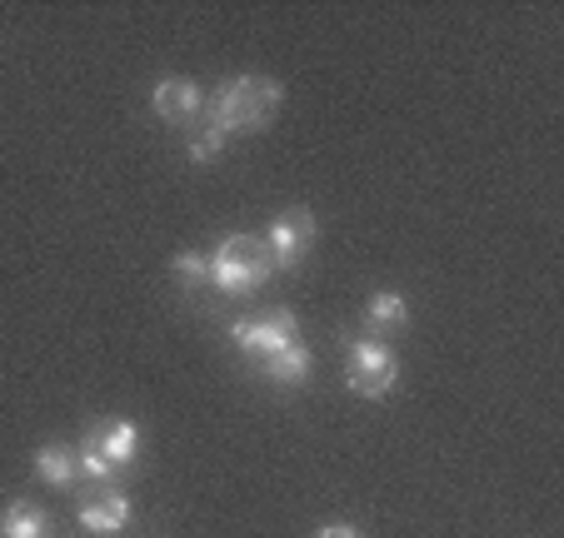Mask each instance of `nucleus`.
<instances>
[{
    "instance_id": "1",
    "label": "nucleus",
    "mask_w": 564,
    "mask_h": 538,
    "mask_svg": "<svg viewBox=\"0 0 564 538\" xmlns=\"http://www.w3.org/2000/svg\"><path fill=\"white\" fill-rule=\"evenodd\" d=\"M280 100H285V85L270 80V75L230 80L210 96V125H220L225 135H235V130H265L275 120Z\"/></svg>"
},
{
    "instance_id": "2",
    "label": "nucleus",
    "mask_w": 564,
    "mask_h": 538,
    "mask_svg": "<svg viewBox=\"0 0 564 538\" xmlns=\"http://www.w3.org/2000/svg\"><path fill=\"white\" fill-rule=\"evenodd\" d=\"M270 275H275V260H270L260 234H230V240L210 254V285L230 299L265 289Z\"/></svg>"
},
{
    "instance_id": "3",
    "label": "nucleus",
    "mask_w": 564,
    "mask_h": 538,
    "mask_svg": "<svg viewBox=\"0 0 564 538\" xmlns=\"http://www.w3.org/2000/svg\"><path fill=\"white\" fill-rule=\"evenodd\" d=\"M400 384V354L384 339H350L345 344V389L360 399H384Z\"/></svg>"
},
{
    "instance_id": "4",
    "label": "nucleus",
    "mask_w": 564,
    "mask_h": 538,
    "mask_svg": "<svg viewBox=\"0 0 564 538\" xmlns=\"http://www.w3.org/2000/svg\"><path fill=\"white\" fill-rule=\"evenodd\" d=\"M230 339L240 354H280V349H290L300 339V319L290 315V309H270L265 319H240V325H230Z\"/></svg>"
},
{
    "instance_id": "5",
    "label": "nucleus",
    "mask_w": 564,
    "mask_h": 538,
    "mask_svg": "<svg viewBox=\"0 0 564 538\" xmlns=\"http://www.w3.org/2000/svg\"><path fill=\"white\" fill-rule=\"evenodd\" d=\"M315 234H319V224H315V215L310 210H285L280 215V220L270 224V234H265V250H270V260H275V270H295V264L315 250Z\"/></svg>"
},
{
    "instance_id": "6",
    "label": "nucleus",
    "mask_w": 564,
    "mask_h": 538,
    "mask_svg": "<svg viewBox=\"0 0 564 538\" xmlns=\"http://www.w3.org/2000/svg\"><path fill=\"white\" fill-rule=\"evenodd\" d=\"M150 110H155L165 125H191L205 110V90L195 80H185V75H165V80L150 90Z\"/></svg>"
},
{
    "instance_id": "7",
    "label": "nucleus",
    "mask_w": 564,
    "mask_h": 538,
    "mask_svg": "<svg viewBox=\"0 0 564 538\" xmlns=\"http://www.w3.org/2000/svg\"><path fill=\"white\" fill-rule=\"evenodd\" d=\"M130 518H135V504H130V494L116 484H106L96 498L80 504V528H86V534H120V528H130Z\"/></svg>"
},
{
    "instance_id": "8",
    "label": "nucleus",
    "mask_w": 564,
    "mask_h": 538,
    "mask_svg": "<svg viewBox=\"0 0 564 538\" xmlns=\"http://www.w3.org/2000/svg\"><path fill=\"white\" fill-rule=\"evenodd\" d=\"M260 370H265V380L275 384V389H300V384H310V374H315V354L295 339L290 349L260 359Z\"/></svg>"
},
{
    "instance_id": "9",
    "label": "nucleus",
    "mask_w": 564,
    "mask_h": 538,
    "mask_svg": "<svg viewBox=\"0 0 564 538\" xmlns=\"http://www.w3.org/2000/svg\"><path fill=\"white\" fill-rule=\"evenodd\" d=\"M90 443L116 464V474L140 459V429L130 419H110V424H100V429H90Z\"/></svg>"
},
{
    "instance_id": "10",
    "label": "nucleus",
    "mask_w": 564,
    "mask_h": 538,
    "mask_svg": "<svg viewBox=\"0 0 564 538\" xmlns=\"http://www.w3.org/2000/svg\"><path fill=\"white\" fill-rule=\"evenodd\" d=\"M365 319H370V334H394V329L410 325V299L400 295V289H380V295L365 305Z\"/></svg>"
},
{
    "instance_id": "11",
    "label": "nucleus",
    "mask_w": 564,
    "mask_h": 538,
    "mask_svg": "<svg viewBox=\"0 0 564 538\" xmlns=\"http://www.w3.org/2000/svg\"><path fill=\"white\" fill-rule=\"evenodd\" d=\"M35 479H45L51 488H75V479H80V459H75V449H65V443H45L41 454H35Z\"/></svg>"
},
{
    "instance_id": "12",
    "label": "nucleus",
    "mask_w": 564,
    "mask_h": 538,
    "mask_svg": "<svg viewBox=\"0 0 564 538\" xmlns=\"http://www.w3.org/2000/svg\"><path fill=\"white\" fill-rule=\"evenodd\" d=\"M0 538H51V518L35 504H11L0 518Z\"/></svg>"
},
{
    "instance_id": "13",
    "label": "nucleus",
    "mask_w": 564,
    "mask_h": 538,
    "mask_svg": "<svg viewBox=\"0 0 564 538\" xmlns=\"http://www.w3.org/2000/svg\"><path fill=\"white\" fill-rule=\"evenodd\" d=\"M171 270H175V279L185 285V295H200V289L210 285V254H200V250H181L171 260Z\"/></svg>"
},
{
    "instance_id": "14",
    "label": "nucleus",
    "mask_w": 564,
    "mask_h": 538,
    "mask_svg": "<svg viewBox=\"0 0 564 538\" xmlns=\"http://www.w3.org/2000/svg\"><path fill=\"white\" fill-rule=\"evenodd\" d=\"M225 140H230V135H225L220 125H210V120H205V125H200V130H195V135H191V145H185V155H191L195 165H210V160H220Z\"/></svg>"
},
{
    "instance_id": "15",
    "label": "nucleus",
    "mask_w": 564,
    "mask_h": 538,
    "mask_svg": "<svg viewBox=\"0 0 564 538\" xmlns=\"http://www.w3.org/2000/svg\"><path fill=\"white\" fill-rule=\"evenodd\" d=\"M75 459H80V474H86V479H100V484H110V479H116V464H110V459L100 454L90 439H86V449H75Z\"/></svg>"
},
{
    "instance_id": "16",
    "label": "nucleus",
    "mask_w": 564,
    "mask_h": 538,
    "mask_svg": "<svg viewBox=\"0 0 564 538\" xmlns=\"http://www.w3.org/2000/svg\"><path fill=\"white\" fill-rule=\"evenodd\" d=\"M315 538H365L360 528H350V524H330V528H319Z\"/></svg>"
}]
</instances>
